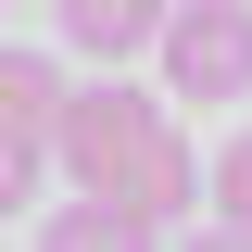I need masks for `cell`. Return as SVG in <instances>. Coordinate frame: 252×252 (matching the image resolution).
Here are the masks:
<instances>
[{"label": "cell", "mask_w": 252, "mask_h": 252, "mask_svg": "<svg viewBox=\"0 0 252 252\" xmlns=\"http://www.w3.org/2000/svg\"><path fill=\"white\" fill-rule=\"evenodd\" d=\"M51 164L76 177V202H126V215H177L189 189H202V164H189L177 114H164L152 89H114V76H89V89H63V126H51Z\"/></svg>", "instance_id": "obj_1"}, {"label": "cell", "mask_w": 252, "mask_h": 252, "mask_svg": "<svg viewBox=\"0 0 252 252\" xmlns=\"http://www.w3.org/2000/svg\"><path fill=\"white\" fill-rule=\"evenodd\" d=\"M202 202H215V227H240V240H252V126L202 164Z\"/></svg>", "instance_id": "obj_6"}, {"label": "cell", "mask_w": 252, "mask_h": 252, "mask_svg": "<svg viewBox=\"0 0 252 252\" xmlns=\"http://www.w3.org/2000/svg\"><path fill=\"white\" fill-rule=\"evenodd\" d=\"M51 13H63V38H76L89 63H126V51H152V38H164L177 0H51Z\"/></svg>", "instance_id": "obj_3"}, {"label": "cell", "mask_w": 252, "mask_h": 252, "mask_svg": "<svg viewBox=\"0 0 252 252\" xmlns=\"http://www.w3.org/2000/svg\"><path fill=\"white\" fill-rule=\"evenodd\" d=\"M189 252H252V240H240V227H202V240H189Z\"/></svg>", "instance_id": "obj_8"}, {"label": "cell", "mask_w": 252, "mask_h": 252, "mask_svg": "<svg viewBox=\"0 0 252 252\" xmlns=\"http://www.w3.org/2000/svg\"><path fill=\"white\" fill-rule=\"evenodd\" d=\"M38 252H164V227L126 215V202H63V215L38 227Z\"/></svg>", "instance_id": "obj_5"}, {"label": "cell", "mask_w": 252, "mask_h": 252, "mask_svg": "<svg viewBox=\"0 0 252 252\" xmlns=\"http://www.w3.org/2000/svg\"><path fill=\"white\" fill-rule=\"evenodd\" d=\"M152 51H164V101H252V0H177Z\"/></svg>", "instance_id": "obj_2"}, {"label": "cell", "mask_w": 252, "mask_h": 252, "mask_svg": "<svg viewBox=\"0 0 252 252\" xmlns=\"http://www.w3.org/2000/svg\"><path fill=\"white\" fill-rule=\"evenodd\" d=\"M63 89H76V76H63L51 51H0V126H13V139H38V152H51V126H63Z\"/></svg>", "instance_id": "obj_4"}, {"label": "cell", "mask_w": 252, "mask_h": 252, "mask_svg": "<svg viewBox=\"0 0 252 252\" xmlns=\"http://www.w3.org/2000/svg\"><path fill=\"white\" fill-rule=\"evenodd\" d=\"M38 177H51V152L0 126V215H26V202H38Z\"/></svg>", "instance_id": "obj_7"}]
</instances>
